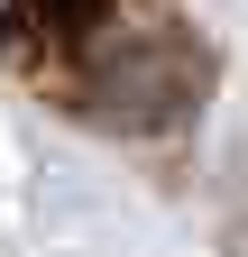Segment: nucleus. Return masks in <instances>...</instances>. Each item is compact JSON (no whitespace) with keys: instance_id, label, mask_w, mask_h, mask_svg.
<instances>
[{"instance_id":"nucleus-1","label":"nucleus","mask_w":248,"mask_h":257,"mask_svg":"<svg viewBox=\"0 0 248 257\" xmlns=\"http://www.w3.org/2000/svg\"><path fill=\"white\" fill-rule=\"evenodd\" d=\"M19 10H28V28H46V37H83V28H101L110 0H19Z\"/></svg>"}]
</instances>
